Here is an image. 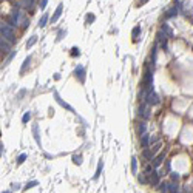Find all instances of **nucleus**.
Wrapping results in <instances>:
<instances>
[{
    "label": "nucleus",
    "instance_id": "f257e3e1",
    "mask_svg": "<svg viewBox=\"0 0 193 193\" xmlns=\"http://www.w3.org/2000/svg\"><path fill=\"white\" fill-rule=\"evenodd\" d=\"M141 88L145 90H153V74L148 67H145L144 70V76H142V82H141Z\"/></svg>",
    "mask_w": 193,
    "mask_h": 193
},
{
    "label": "nucleus",
    "instance_id": "f03ea898",
    "mask_svg": "<svg viewBox=\"0 0 193 193\" xmlns=\"http://www.w3.org/2000/svg\"><path fill=\"white\" fill-rule=\"evenodd\" d=\"M0 34H2V37H5L6 40H9L11 43L16 39V37H14V26H11L9 23H6V22L0 25Z\"/></svg>",
    "mask_w": 193,
    "mask_h": 193
},
{
    "label": "nucleus",
    "instance_id": "7ed1b4c3",
    "mask_svg": "<svg viewBox=\"0 0 193 193\" xmlns=\"http://www.w3.org/2000/svg\"><path fill=\"white\" fill-rule=\"evenodd\" d=\"M150 107H151V105H148L147 102H144L142 105H139V108H138V116H139V118H142V119H150V116H151Z\"/></svg>",
    "mask_w": 193,
    "mask_h": 193
},
{
    "label": "nucleus",
    "instance_id": "20e7f679",
    "mask_svg": "<svg viewBox=\"0 0 193 193\" xmlns=\"http://www.w3.org/2000/svg\"><path fill=\"white\" fill-rule=\"evenodd\" d=\"M53 94H54V99H56V102H57V104L60 105V107L67 108V110H68V111H71V113H76V111H74V108H73V107H71V105H68V104H67V102H65V100H63V99H62V97H60V96H59V93H57V91H54V93H53Z\"/></svg>",
    "mask_w": 193,
    "mask_h": 193
},
{
    "label": "nucleus",
    "instance_id": "39448f33",
    "mask_svg": "<svg viewBox=\"0 0 193 193\" xmlns=\"http://www.w3.org/2000/svg\"><path fill=\"white\" fill-rule=\"evenodd\" d=\"M74 77L77 79L81 84H84V82H85V70H84V67H82V65H77V67H76V70H74Z\"/></svg>",
    "mask_w": 193,
    "mask_h": 193
},
{
    "label": "nucleus",
    "instance_id": "423d86ee",
    "mask_svg": "<svg viewBox=\"0 0 193 193\" xmlns=\"http://www.w3.org/2000/svg\"><path fill=\"white\" fill-rule=\"evenodd\" d=\"M147 104H148V105H158V104H159V96H158V94L156 93H154L153 91V90H150V93H148V96H147Z\"/></svg>",
    "mask_w": 193,
    "mask_h": 193
},
{
    "label": "nucleus",
    "instance_id": "0eeeda50",
    "mask_svg": "<svg viewBox=\"0 0 193 193\" xmlns=\"http://www.w3.org/2000/svg\"><path fill=\"white\" fill-rule=\"evenodd\" d=\"M156 37H158V42L161 43L162 50H167V39H168V36H167V34H165V33L161 29V31L158 33V36H156Z\"/></svg>",
    "mask_w": 193,
    "mask_h": 193
},
{
    "label": "nucleus",
    "instance_id": "6e6552de",
    "mask_svg": "<svg viewBox=\"0 0 193 193\" xmlns=\"http://www.w3.org/2000/svg\"><path fill=\"white\" fill-rule=\"evenodd\" d=\"M34 5H36V0H19L17 2V6L23 9H31Z\"/></svg>",
    "mask_w": 193,
    "mask_h": 193
},
{
    "label": "nucleus",
    "instance_id": "1a4fd4ad",
    "mask_svg": "<svg viewBox=\"0 0 193 193\" xmlns=\"http://www.w3.org/2000/svg\"><path fill=\"white\" fill-rule=\"evenodd\" d=\"M0 50H2V53H8L11 50V42L6 40L5 37H0Z\"/></svg>",
    "mask_w": 193,
    "mask_h": 193
},
{
    "label": "nucleus",
    "instance_id": "9d476101",
    "mask_svg": "<svg viewBox=\"0 0 193 193\" xmlns=\"http://www.w3.org/2000/svg\"><path fill=\"white\" fill-rule=\"evenodd\" d=\"M148 184L150 185H158V184H159V173L151 172L148 175Z\"/></svg>",
    "mask_w": 193,
    "mask_h": 193
},
{
    "label": "nucleus",
    "instance_id": "9b49d317",
    "mask_svg": "<svg viewBox=\"0 0 193 193\" xmlns=\"http://www.w3.org/2000/svg\"><path fill=\"white\" fill-rule=\"evenodd\" d=\"M62 11H63V5H62V3H60V5H57V8H56L54 14H53V17H51V22H53V23L59 20V17L62 16Z\"/></svg>",
    "mask_w": 193,
    "mask_h": 193
},
{
    "label": "nucleus",
    "instance_id": "f8f14e48",
    "mask_svg": "<svg viewBox=\"0 0 193 193\" xmlns=\"http://www.w3.org/2000/svg\"><path fill=\"white\" fill-rule=\"evenodd\" d=\"M142 158H144L145 161H153V159H154V153H153V150L144 148V151H142Z\"/></svg>",
    "mask_w": 193,
    "mask_h": 193
},
{
    "label": "nucleus",
    "instance_id": "ddd939ff",
    "mask_svg": "<svg viewBox=\"0 0 193 193\" xmlns=\"http://www.w3.org/2000/svg\"><path fill=\"white\" fill-rule=\"evenodd\" d=\"M33 134H34V139H36L37 145L42 147V142H40V134H39V127H37V124H34V125H33Z\"/></svg>",
    "mask_w": 193,
    "mask_h": 193
},
{
    "label": "nucleus",
    "instance_id": "4468645a",
    "mask_svg": "<svg viewBox=\"0 0 193 193\" xmlns=\"http://www.w3.org/2000/svg\"><path fill=\"white\" fill-rule=\"evenodd\" d=\"M176 16H178V6H176V5L173 6V8H170L167 13L164 14L165 19H172V17H176Z\"/></svg>",
    "mask_w": 193,
    "mask_h": 193
},
{
    "label": "nucleus",
    "instance_id": "2eb2a0df",
    "mask_svg": "<svg viewBox=\"0 0 193 193\" xmlns=\"http://www.w3.org/2000/svg\"><path fill=\"white\" fill-rule=\"evenodd\" d=\"M148 145H150V136L147 133H144L141 136V147H142V148H147Z\"/></svg>",
    "mask_w": 193,
    "mask_h": 193
},
{
    "label": "nucleus",
    "instance_id": "dca6fc26",
    "mask_svg": "<svg viewBox=\"0 0 193 193\" xmlns=\"http://www.w3.org/2000/svg\"><path fill=\"white\" fill-rule=\"evenodd\" d=\"M164 159H165V153H161L159 156H156V158L153 159V167H159Z\"/></svg>",
    "mask_w": 193,
    "mask_h": 193
},
{
    "label": "nucleus",
    "instance_id": "f3484780",
    "mask_svg": "<svg viewBox=\"0 0 193 193\" xmlns=\"http://www.w3.org/2000/svg\"><path fill=\"white\" fill-rule=\"evenodd\" d=\"M145 130H147V125L144 122H139L138 125H136V133H138L139 136H142L144 133H145Z\"/></svg>",
    "mask_w": 193,
    "mask_h": 193
},
{
    "label": "nucleus",
    "instance_id": "a211bd4d",
    "mask_svg": "<svg viewBox=\"0 0 193 193\" xmlns=\"http://www.w3.org/2000/svg\"><path fill=\"white\" fill-rule=\"evenodd\" d=\"M139 34H141V26H134L133 31H131V37H133V42H138Z\"/></svg>",
    "mask_w": 193,
    "mask_h": 193
},
{
    "label": "nucleus",
    "instance_id": "6ab92c4d",
    "mask_svg": "<svg viewBox=\"0 0 193 193\" xmlns=\"http://www.w3.org/2000/svg\"><path fill=\"white\" fill-rule=\"evenodd\" d=\"M102 168H104V162H102V159H100L99 164H97V170H96V173H94L93 179H99V176H100V173H102Z\"/></svg>",
    "mask_w": 193,
    "mask_h": 193
},
{
    "label": "nucleus",
    "instance_id": "aec40b11",
    "mask_svg": "<svg viewBox=\"0 0 193 193\" xmlns=\"http://www.w3.org/2000/svg\"><path fill=\"white\" fill-rule=\"evenodd\" d=\"M29 62H31V56H28V57L23 60V65H22V68H20V74H23L26 71V68L29 67Z\"/></svg>",
    "mask_w": 193,
    "mask_h": 193
},
{
    "label": "nucleus",
    "instance_id": "412c9836",
    "mask_svg": "<svg viewBox=\"0 0 193 193\" xmlns=\"http://www.w3.org/2000/svg\"><path fill=\"white\" fill-rule=\"evenodd\" d=\"M168 192L170 193H179V185L176 182H170L168 184Z\"/></svg>",
    "mask_w": 193,
    "mask_h": 193
},
{
    "label": "nucleus",
    "instance_id": "4be33fe9",
    "mask_svg": "<svg viewBox=\"0 0 193 193\" xmlns=\"http://www.w3.org/2000/svg\"><path fill=\"white\" fill-rule=\"evenodd\" d=\"M156 48H158V43L151 50V68H154V65H156Z\"/></svg>",
    "mask_w": 193,
    "mask_h": 193
},
{
    "label": "nucleus",
    "instance_id": "5701e85b",
    "mask_svg": "<svg viewBox=\"0 0 193 193\" xmlns=\"http://www.w3.org/2000/svg\"><path fill=\"white\" fill-rule=\"evenodd\" d=\"M47 22H48V14L45 13L43 16L40 17V20H39V26H40V28H43V26L47 25Z\"/></svg>",
    "mask_w": 193,
    "mask_h": 193
},
{
    "label": "nucleus",
    "instance_id": "b1692460",
    "mask_svg": "<svg viewBox=\"0 0 193 193\" xmlns=\"http://www.w3.org/2000/svg\"><path fill=\"white\" fill-rule=\"evenodd\" d=\"M70 56H71V57H77V56H81V50H79L77 47H73V48H71V51H70Z\"/></svg>",
    "mask_w": 193,
    "mask_h": 193
},
{
    "label": "nucleus",
    "instance_id": "393cba45",
    "mask_svg": "<svg viewBox=\"0 0 193 193\" xmlns=\"http://www.w3.org/2000/svg\"><path fill=\"white\" fill-rule=\"evenodd\" d=\"M131 172L133 173H138V159L133 156L131 158Z\"/></svg>",
    "mask_w": 193,
    "mask_h": 193
},
{
    "label": "nucleus",
    "instance_id": "a878e982",
    "mask_svg": "<svg viewBox=\"0 0 193 193\" xmlns=\"http://www.w3.org/2000/svg\"><path fill=\"white\" fill-rule=\"evenodd\" d=\"M36 42H37V36H31V39H29L28 42H26V48H31Z\"/></svg>",
    "mask_w": 193,
    "mask_h": 193
},
{
    "label": "nucleus",
    "instance_id": "bb28decb",
    "mask_svg": "<svg viewBox=\"0 0 193 193\" xmlns=\"http://www.w3.org/2000/svg\"><path fill=\"white\" fill-rule=\"evenodd\" d=\"M161 29H162V31H164L165 34H167V36H168V37H172V36H173L172 29H170V28H168V26H167V25H165V23H164V25H162V28H161Z\"/></svg>",
    "mask_w": 193,
    "mask_h": 193
},
{
    "label": "nucleus",
    "instance_id": "cd10ccee",
    "mask_svg": "<svg viewBox=\"0 0 193 193\" xmlns=\"http://www.w3.org/2000/svg\"><path fill=\"white\" fill-rule=\"evenodd\" d=\"M73 162L76 165H81L82 164V156H81V154H74V156H73Z\"/></svg>",
    "mask_w": 193,
    "mask_h": 193
},
{
    "label": "nucleus",
    "instance_id": "c85d7f7f",
    "mask_svg": "<svg viewBox=\"0 0 193 193\" xmlns=\"http://www.w3.org/2000/svg\"><path fill=\"white\" fill-rule=\"evenodd\" d=\"M29 119H31V113L29 111H26L23 116H22V122L23 124H26V122H29Z\"/></svg>",
    "mask_w": 193,
    "mask_h": 193
},
{
    "label": "nucleus",
    "instance_id": "c756f323",
    "mask_svg": "<svg viewBox=\"0 0 193 193\" xmlns=\"http://www.w3.org/2000/svg\"><path fill=\"white\" fill-rule=\"evenodd\" d=\"M94 14H87V17H85V22H87V25H90V23H93L94 22Z\"/></svg>",
    "mask_w": 193,
    "mask_h": 193
},
{
    "label": "nucleus",
    "instance_id": "7c9ffc66",
    "mask_svg": "<svg viewBox=\"0 0 193 193\" xmlns=\"http://www.w3.org/2000/svg\"><path fill=\"white\" fill-rule=\"evenodd\" d=\"M65 36H67V29H60V31L57 33V42H60Z\"/></svg>",
    "mask_w": 193,
    "mask_h": 193
},
{
    "label": "nucleus",
    "instance_id": "2f4dec72",
    "mask_svg": "<svg viewBox=\"0 0 193 193\" xmlns=\"http://www.w3.org/2000/svg\"><path fill=\"white\" fill-rule=\"evenodd\" d=\"M26 158H28V156H26V154H25V153H22V154H20V156H19V158H17V164H23V162H25V159H26Z\"/></svg>",
    "mask_w": 193,
    "mask_h": 193
},
{
    "label": "nucleus",
    "instance_id": "473e14b6",
    "mask_svg": "<svg viewBox=\"0 0 193 193\" xmlns=\"http://www.w3.org/2000/svg\"><path fill=\"white\" fill-rule=\"evenodd\" d=\"M36 185H37V182H36V181H31V182H28V184H26L25 187H23V190H28V188H33V187H36Z\"/></svg>",
    "mask_w": 193,
    "mask_h": 193
},
{
    "label": "nucleus",
    "instance_id": "72a5a7b5",
    "mask_svg": "<svg viewBox=\"0 0 193 193\" xmlns=\"http://www.w3.org/2000/svg\"><path fill=\"white\" fill-rule=\"evenodd\" d=\"M161 193H167L168 192V184H161Z\"/></svg>",
    "mask_w": 193,
    "mask_h": 193
},
{
    "label": "nucleus",
    "instance_id": "f704fd0d",
    "mask_svg": "<svg viewBox=\"0 0 193 193\" xmlns=\"http://www.w3.org/2000/svg\"><path fill=\"white\" fill-rule=\"evenodd\" d=\"M47 3H48V0H40V2H39V6H40V9H45V6H47Z\"/></svg>",
    "mask_w": 193,
    "mask_h": 193
},
{
    "label": "nucleus",
    "instance_id": "c9c22d12",
    "mask_svg": "<svg viewBox=\"0 0 193 193\" xmlns=\"http://www.w3.org/2000/svg\"><path fill=\"white\" fill-rule=\"evenodd\" d=\"M153 168H154V167H151V165H147V167H145V175H150L151 172H154Z\"/></svg>",
    "mask_w": 193,
    "mask_h": 193
},
{
    "label": "nucleus",
    "instance_id": "e433bc0d",
    "mask_svg": "<svg viewBox=\"0 0 193 193\" xmlns=\"http://www.w3.org/2000/svg\"><path fill=\"white\" fill-rule=\"evenodd\" d=\"M178 179H179V175H178V173H172V181L173 182H178Z\"/></svg>",
    "mask_w": 193,
    "mask_h": 193
},
{
    "label": "nucleus",
    "instance_id": "4c0bfd02",
    "mask_svg": "<svg viewBox=\"0 0 193 193\" xmlns=\"http://www.w3.org/2000/svg\"><path fill=\"white\" fill-rule=\"evenodd\" d=\"M138 179H139V182H141V184H145L147 182V179H145V176H144V175H139Z\"/></svg>",
    "mask_w": 193,
    "mask_h": 193
},
{
    "label": "nucleus",
    "instance_id": "58836bf2",
    "mask_svg": "<svg viewBox=\"0 0 193 193\" xmlns=\"http://www.w3.org/2000/svg\"><path fill=\"white\" fill-rule=\"evenodd\" d=\"M148 2H150V0H139V2H138V6H144L145 3H148Z\"/></svg>",
    "mask_w": 193,
    "mask_h": 193
},
{
    "label": "nucleus",
    "instance_id": "ea45409f",
    "mask_svg": "<svg viewBox=\"0 0 193 193\" xmlns=\"http://www.w3.org/2000/svg\"><path fill=\"white\" fill-rule=\"evenodd\" d=\"M14 56H16V51H13V53H11V54L8 56V59H6V62H11V60H13V57H14Z\"/></svg>",
    "mask_w": 193,
    "mask_h": 193
},
{
    "label": "nucleus",
    "instance_id": "a19ab883",
    "mask_svg": "<svg viewBox=\"0 0 193 193\" xmlns=\"http://www.w3.org/2000/svg\"><path fill=\"white\" fill-rule=\"evenodd\" d=\"M159 148H161V144H156V145H154V147H153V148H151V150H153V153H156V151L159 150Z\"/></svg>",
    "mask_w": 193,
    "mask_h": 193
},
{
    "label": "nucleus",
    "instance_id": "79ce46f5",
    "mask_svg": "<svg viewBox=\"0 0 193 193\" xmlns=\"http://www.w3.org/2000/svg\"><path fill=\"white\" fill-rule=\"evenodd\" d=\"M3 193H11V192H9V190H6V192H3Z\"/></svg>",
    "mask_w": 193,
    "mask_h": 193
}]
</instances>
